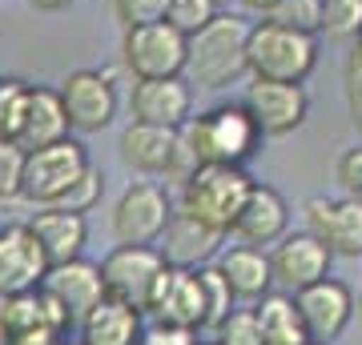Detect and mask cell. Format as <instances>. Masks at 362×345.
<instances>
[{
    "mask_svg": "<svg viewBox=\"0 0 362 345\" xmlns=\"http://www.w3.org/2000/svg\"><path fill=\"white\" fill-rule=\"evenodd\" d=\"M197 282H202V297H206V329H214L226 313L233 309V293L230 285H226V277H221L218 265H197Z\"/></svg>",
    "mask_w": 362,
    "mask_h": 345,
    "instance_id": "83f0119b",
    "label": "cell"
},
{
    "mask_svg": "<svg viewBox=\"0 0 362 345\" xmlns=\"http://www.w3.org/2000/svg\"><path fill=\"white\" fill-rule=\"evenodd\" d=\"M89 149L69 133L61 141L40 145L25 153V169H21V201L37 205H57L89 169Z\"/></svg>",
    "mask_w": 362,
    "mask_h": 345,
    "instance_id": "5b68a950",
    "label": "cell"
},
{
    "mask_svg": "<svg viewBox=\"0 0 362 345\" xmlns=\"http://www.w3.org/2000/svg\"><path fill=\"white\" fill-rule=\"evenodd\" d=\"M61 109L69 116V133H81V137H93L117 121V109H121V92H117V80L109 68H77L61 80Z\"/></svg>",
    "mask_w": 362,
    "mask_h": 345,
    "instance_id": "8992f818",
    "label": "cell"
},
{
    "mask_svg": "<svg viewBox=\"0 0 362 345\" xmlns=\"http://www.w3.org/2000/svg\"><path fill=\"white\" fill-rule=\"evenodd\" d=\"M322 44L314 32L258 20L246 32V77L250 80H286V85H306L318 68Z\"/></svg>",
    "mask_w": 362,
    "mask_h": 345,
    "instance_id": "277c9868",
    "label": "cell"
},
{
    "mask_svg": "<svg viewBox=\"0 0 362 345\" xmlns=\"http://www.w3.org/2000/svg\"><path fill=\"white\" fill-rule=\"evenodd\" d=\"M97 269H101L105 293L145 313V301H149L157 277L165 269V257H161L157 245H113L97 261Z\"/></svg>",
    "mask_w": 362,
    "mask_h": 345,
    "instance_id": "9c48e42d",
    "label": "cell"
},
{
    "mask_svg": "<svg viewBox=\"0 0 362 345\" xmlns=\"http://www.w3.org/2000/svg\"><path fill=\"white\" fill-rule=\"evenodd\" d=\"M214 265L221 269V277H226V285H230L233 301L254 305L258 297H266L274 289V273H270L266 249H254V245H242V241L226 245V249H218Z\"/></svg>",
    "mask_w": 362,
    "mask_h": 345,
    "instance_id": "7402d4cb",
    "label": "cell"
},
{
    "mask_svg": "<svg viewBox=\"0 0 362 345\" xmlns=\"http://www.w3.org/2000/svg\"><path fill=\"white\" fill-rule=\"evenodd\" d=\"M254 317H258V329H262V345H302L310 341L306 337V325L298 317V305H294V293H266L254 301Z\"/></svg>",
    "mask_w": 362,
    "mask_h": 345,
    "instance_id": "484cf974",
    "label": "cell"
},
{
    "mask_svg": "<svg viewBox=\"0 0 362 345\" xmlns=\"http://www.w3.org/2000/svg\"><path fill=\"white\" fill-rule=\"evenodd\" d=\"M145 313L165 325H185V329H206V297H202V282L197 269L169 265L161 269L153 293L145 301Z\"/></svg>",
    "mask_w": 362,
    "mask_h": 345,
    "instance_id": "4fadbf2b",
    "label": "cell"
},
{
    "mask_svg": "<svg viewBox=\"0 0 362 345\" xmlns=\"http://www.w3.org/2000/svg\"><path fill=\"white\" fill-rule=\"evenodd\" d=\"M45 269H49V261L40 253L28 221L0 225V297H16V293H28V289H40Z\"/></svg>",
    "mask_w": 362,
    "mask_h": 345,
    "instance_id": "e0dca14e",
    "label": "cell"
},
{
    "mask_svg": "<svg viewBox=\"0 0 362 345\" xmlns=\"http://www.w3.org/2000/svg\"><path fill=\"white\" fill-rule=\"evenodd\" d=\"M173 217V197L157 181H129L113 201L109 229L117 245H157Z\"/></svg>",
    "mask_w": 362,
    "mask_h": 345,
    "instance_id": "52a82bcc",
    "label": "cell"
},
{
    "mask_svg": "<svg viewBox=\"0 0 362 345\" xmlns=\"http://www.w3.org/2000/svg\"><path fill=\"white\" fill-rule=\"evenodd\" d=\"M302 345H330V341H302Z\"/></svg>",
    "mask_w": 362,
    "mask_h": 345,
    "instance_id": "ee69618b",
    "label": "cell"
},
{
    "mask_svg": "<svg viewBox=\"0 0 362 345\" xmlns=\"http://www.w3.org/2000/svg\"><path fill=\"white\" fill-rule=\"evenodd\" d=\"M165 8H169V0H113V16L121 28L165 20Z\"/></svg>",
    "mask_w": 362,
    "mask_h": 345,
    "instance_id": "e575fe53",
    "label": "cell"
},
{
    "mask_svg": "<svg viewBox=\"0 0 362 345\" xmlns=\"http://www.w3.org/2000/svg\"><path fill=\"white\" fill-rule=\"evenodd\" d=\"M262 20L294 28V32H314V37H318V25H322V0H274L270 8L262 13Z\"/></svg>",
    "mask_w": 362,
    "mask_h": 345,
    "instance_id": "4316f807",
    "label": "cell"
},
{
    "mask_svg": "<svg viewBox=\"0 0 362 345\" xmlns=\"http://www.w3.org/2000/svg\"><path fill=\"white\" fill-rule=\"evenodd\" d=\"M346 77H362V28L350 37V52H346Z\"/></svg>",
    "mask_w": 362,
    "mask_h": 345,
    "instance_id": "f35d334b",
    "label": "cell"
},
{
    "mask_svg": "<svg viewBox=\"0 0 362 345\" xmlns=\"http://www.w3.org/2000/svg\"><path fill=\"white\" fill-rule=\"evenodd\" d=\"M354 313L362 317V289H358V297H354Z\"/></svg>",
    "mask_w": 362,
    "mask_h": 345,
    "instance_id": "b9f144b4",
    "label": "cell"
},
{
    "mask_svg": "<svg viewBox=\"0 0 362 345\" xmlns=\"http://www.w3.org/2000/svg\"><path fill=\"white\" fill-rule=\"evenodd\" d=\"M238 4H242V8H246V13H266V8H270V4H274V0H238Z\"/></svg>",
    "mask_w": 362,
    "mask_h": 345,
    "instance_id": "60d3db41",
    "label": "cell"
},
{
    "mask_svg": "<svg viewBox=\"0 0 362 345\" xmlns=\"http://www.w3.org/2000/svg\"><path fill=\"white\" fill-rule=\"evenodd\" d=\"M181 128H161V125H141V121H129L125 133H121V161L141 173V177H165L169 161H173V149H177Z\"/></svg>",
    "mask_w": 362,
    "mask_h": 345,
    "instance_id": "603a6c76",
    "label": "cell"
},
{
    "mask_svg": "<svg viewBox=\"0 0 362 345\" xmlns=\"http://www.w3.org/2000/svg\"><path fill=\"white\" fill-rule=\"evenodd\" d=\"M346 104H350V116L362 133V77H346Z\"/></svg>",
    "mask_w": 362,
    "mask_h": 345,
    "instance_id": "74e56055",
    "label": "cell"
},
{
    "mask_svg": "<svg viewBox=\"0 0 362 345\" xmlns=\"http://www.w3.org/2000/svg\"><path fill=\"white\" fill-rule=\"evenodd\" d=\"M52 345H81V341H69V333H65V337H57Z\"/></svg>",
    "mask_w": 362,
    "mask_h": 345,
    "instance_id": "7bdbcfd3",
    "label": "cell"
},
{
    "mask_svg": "<svg viewBox=\"0 0 362 345\" xmlns=\"http://www.w3.org/2000/svg\"><path fill=\"white\" fill-rule=\"evenodd\" d=\"M73 329L45 289L0 297V345H52Z\"/></svg>",
    "mask_w": 362,
    "mask_h": 345,
    "instance_id": "30bf717a",
    "label": "cell"
},
{
    "mask_svg": "<svg viewBox=\"0 0 362 345\" xmlns=\"http://www.w3.org/2000/svg\"><path fill=\"white\" fill-rule=\"evenodd\" d=\"M73 0H28V8H37V13H65Z\"/></svg>",
    "mask_w": 362,
    "mask_h": 345,
    "instance_id": "ab89813d",
    "label": "cell"
},
{
    "mask_svg": "<svg viewBox=\"0 0 362 345\" xmlns=\"http://www.w3.org/2000/svg\"><path fill=\"white\" fill-rule=\"evenodd\" d=\"M21 169L25 149L16 141H0V201H21Z\"/></svg>",
    "mask_w": 362,
    "mask_h": 345,
    "instance_id": "836d02e7",
    "label": "cell"
},
{
    "mask_svg": "<svg viewBox=\"0 0 362 345\" xmlns=\"http://www.w3.org/2000/svg\"><path fill=\"white\" fill-rule=\"evenodd\" d=\"M254 177L246 173V165H197L189 177L177 185V213H185L189 221L206 225V229L230 237L233 217L246 201Z\"/></svg>",
    "mask_w": 362,
    "mask_h": 345,
    "instance_id": "3957f363",
    "label": "cell"
},
{
    "mask_svg": "<svg viewBox=\"0 0 362 345\" xmlns=\"http://www.w3.org/2000/svg\"><path fill=\"white\" fill-rule=\"evenodd\" d=\"M214 341L218 345H262V329H258V317H254V305L230 309V313L214 325Z\"/></svg>",
    "mask_w": 362,
    "mask_h": 345,
    "instance_id": "f546056e",
    "label": "cell"
},
{
    "mask_svg": "<svg viewBox=\"0 0 362 345\" xmlns=\"http://www.w3.org/2000/svg\"><path fill=\"white\" fill-rule=\"evenodd\" d=\"M40 289L61 305V313L69 317V325H77V321L105 297L101 269H97V261H85V257H73V261L49 265L45 269V277H40Z\"/></svg>",
    "mask_w": 362,
    "mask_h": 345,
    "instance_id": "d6986e66",
    "label": "cell"
},
{
    "mask_svg": "<svg viewBox=\"0 0 362 345\" xmlns=\"http://www.w3.org/2000/svg\"><path fill=\"white\" fill-rule=\"evenodd\" d=\"M294 305L310 341H338L346 333V325L354 321V293L338 277H322V282L298 289Z\"/></svg>",
    "mask_w": 362,
    "mask_h": 345,
    "instance_id": "5bb4252c",
    "label": "cell"
},
{
    "mask_svg": "<svg viewBox=\"0 0 362 345\" xmlns=\"http://www.w3.org/2000/svg\"><path fill=\"white\" fill-rule=\"evenodd\" d=\"M197 165H246L262 149V133L242 101H221L181 125Z\"/></svg>",
    "mask_w": 362,
    "mask_h": 345,
    "instance_id": "7a4b0ae2",
    "label": "cell"
},
{
    "mask_svg": "<svg viewBox=\"0 0 362 345\" xmlns=\"http://www.w3.org/2000/svg\"><path fill=\"white\" fill-rule=\"evenodd\" d=\"M214 4H230V0H214Z\"/></svg>",
    "mask_w": 362,
    "mask_h": 345,
    "instance_id": "bcb514c9",
    "label": "cell"
},
{
    "mask_svg": "<svg viewBox=\"0 0 362 345\" xmlns=\"http://www.w3.org/2000/svg\"><path fill=\"white\" fill-rule=\"evenodd\" d=\"M161 257H165L169 265H185V269H197L206 265V261H214L221 249V233L206 229V225H197V221H189L185 213H177L173 209V217H169L165 233H161Z\"/></svg>",
    "mask_w": 362,
    "mask_h": 345,
    "instance_id": "d4e9b609",
    "label": "cell"
},
{
    "mask_svg": "<svg viewBox=\"0 0 362 345\" xmlns=\"http://www.w3.org/2000/svg\"><path fill=\"white\" fill-rule=\"evenodd\" d=\"M28 229H33L49 265L85 257V245H89V217L85 213H73L61 205H37V213L28 217Z\"/></svg>",
    "mask_w": 362,
    "mask_h": 345,
    "instance_id": "ffe728a7",
    "label": "cell"
},
{
    "mask_svg": "<svg viewBox=\"0 0 362 345\" xmlns=\"http://www.w3.org/2000/svg\"><path fill=\"white\" fill-rule=\"evenodd\" d=\"M129 116L141 125L181 128L194 116V85L185 77H157L133 80L129 89Z\"/></svg>",
    "mask_w": 362,
    "mask_h": 345,
    "instance_id": "2e32d148",
    "label": "cell"
},
{
    "mask_svg": "<svg viewBox=\"0 0 362 345\" xmlns=\"http://www.w3.org/2000/svg\"><path fill=\"white\" fill-rule=\"evenodd\" d=\"M141 345H197V329L153 321V325H149V329L141 333Z\"/></svg>",
    "mask_w": 362,
    "mask_h": 345,
    "instance_id": "8d00e7d4",
    "label": "cell"
},
{
    "mask_svg": "<svg viewBox=\"0 0 362 345\" xmlns=\"http://www.w3.org/2000/svg\"><path fill=\"white\" fill-rule=\"evenodd\" d=\"M362 28V0H322V25L330 40H350Z\"/></svg>",
    "mask_w": 362,
    "mask_h": 345,
    "instance_id": "f1b7e54d",
    "label": "cell"
},
{
    "mask_svg": "<svg viewBox=\"0 0 362 345\" xmlns=\"http://www.w3.org/2000/svg\"><path fill=\"white\" fill-rule=\"evenodd\" d=\"M28 80L0 77V141H13L16 125H21V109H25Z\"/></svg>",
    "mask_w": 362,
    "mask_h": 345,
    "instance_id": "1f68e13d",
    "label": "cell"
},
{
    "mask_svg": "<svg viewBox=\"0 0 362 345\" xmlns=\"http://www.w3.org/2000/svg\"><path fill=\"white\" fill-rule=\"evenodd\" d=\"M334 177H338V185H342L346 197L362 201V145H354V149H346V153L338 157Z\"/></svg>",
    "mask_w": 362,
    "mask_h": 345,
    "instance_id": "d590c367",
    "label": "cell"
},
{
    "mask_svg": "<svg viewBox=\"0 0 362 345\" xmlns=\"http://www.w3.org/2000/svg\"><path fill=\"white\" fill-rule=\"evenodd\" d=\"M246 32L250 25L238 13H218L194 37H185V73L189 85L221 92L246 77Z\"/></svg>",
    "mask_w": 362,
    "mask_h": 345,
    "instance_id": "6da1fadb",
    "label": "cell"
},
{
    "mask_svg": "<svg viewBox=\"0 0 362 345\" xmlns=\"http://www.w3.org/2000/svg\"><path fill=\"white\" fill-rule=\"evenodd\" d=\"M141 317H145L141 309H133V305L105 293L77 321V341L81 345H141V333H145Z\"/></svg>",
    "mask_w": 362,
    "mask_h": 345,
    "instance_id": "44dd1931",
    "label": "cell"
},
{
    "mask_svg": "<svg viewBox=\"0 0 362 345\" xmlns=\"http://www.w3.org/2000/svg\"><path fill=\"white\" fill-rule=\"evenodd\" d=\"M306 213V233L330 249V257H362V201L354 197H310L302 205Z\"/></svg>",
    "mask_w": 362,
    "mask_h": 345,
    "instance_id": "7c38bea8",
    "label": "cell"
},
{
    "mask_svg": "<svg viewBox=\"0 0 362 345\" xmlns=\"http://www.w3.org/2000/svg\"><path fill=\"white\" fill-rule=\"evenodd\" d=\"M121 64L133 80L181 77L185 73V37L165 20L133 25L121 32Z\"/></svg>",
    "mask_w": 362,
    "mask_h": 345,
    "instance_id": "ba28073f",
    "label": "cell"
},
{
    "mask_svg": "<svg viewBox=\"0 0 362 345\" xmlns=\"http://www.w3.org/2000/svg\"><path fill=\"white\" fill-rule=\"evenodd\" d=\"M218 13H221V4H214V0H169L165 25H173L181 37H194L197 28L209 25Z\"/></svg>",
    "mask_w": 362,
    "mask_h": 345,
    "instance_id": "4dcf8cb0",
    "label": "cell"
},
{
    "mask_svg": "<svg viewBox=\"0 0 362 345\" xmlns=\"http://www.w3.org/2000/svg\"><path fill=\"white\" fill-rule=\"evenodd\" d=\"M197 345H218V341H197Z\"/></svg>",
    "mask_w": 362,
    "mask_h": 345,
    "instance_id": "f6af8a7d",
    "label": "cell"
},
{
    "mask_svg": "<svg viewBox=\"0 0 362 345\" xmlns=\"http://www.w3.org/2000/svg\"><path fill=\"white\" fill-rule=\"evenodd\" d=\"M101 193H105V173L97 165H89L85 169V177H81L57 205H61V209H73V213H89L93 205L101 201Z\"/></svg>",
    "mask_w": 362,
    "mask_h": 345,
    "instance_id": "d6a6232c",
    "label": "cell"
},
{
    "mask_svg": "<svg viewBox=\"0 0 362 345\" xmlns=\"http://www.w3.org/2000/svg\"><path fill=\"white\" fill-rule=\"evenodd\" d=\"M242 104L254 116L262 137H290L310 116V92H306V85H286V80H250Z\"/></svg>",
    "mask_w": 362,
    "mask_h": 345,
    "instance_id": "8fae6325",
    "label": "cell"
},
{
    "mask_svg": "<svg viewBox=\"0 0 362 345\" xmlns=\"http://www.w3.org/2000/svg\"><path fill=\"white\" fill-rule=\"evenodd\" d=\"M69 137V116L61 109V97L57 89H45V85H28L25 92V109H21V125H16L13 141L21 149H40V145H52Z\"/></svg>",
    "mask_w": 362,
    "mask_h": 345,
    "instance_id": "cb8c5ba5",
    "label": "cell"
},
{
    "mask_svg": "<svg viewBox=\"0 0 362 345\" xmlns=\"http://www.w3.org/2000/svg\"><path fill=\"white\" fill-rule=\"evenodd\" d=\"M270 257V273H274V285H282L286 293H298L306 285L330 277V249H326L314 233H286L282 241H274V253Z\"/></svg>",
    "mask_w": 362,
    "mask_h": 345,
    "instance_id": "9a60e30c",
    "label": "cell"
},
{
    "mask_svg": "<svg viewBox=\"0 0 362 345\" xmlns=\"http://www.w3.org/2000/svg\"><path fill=\"white\" fill-rule=\"evenodd\" d=\"M286 233H290V205H286V197L274 185L254 181L242 209H238V217H233L230 237H238L242 245H254V249H266V245L282 241Z\"/></svg>",
    "mask_w": 362,
    "mask_h": 345,
    "instance_id": "ac0fdd59",
    "label": "cell"
}]
</instances>
